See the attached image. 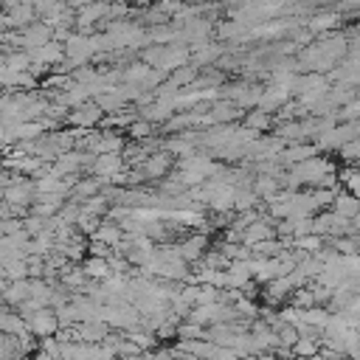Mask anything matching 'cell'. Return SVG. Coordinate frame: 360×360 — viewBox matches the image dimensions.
<instances>
[{
    "instance_id": "cell-19",
    "label": "cell",
    "mask_w": 360,
    "mask_h": 360,
    "mask_svg": "<svg viewBox=\"0 0 360 360\" xmlns=\"http://www.w3.org/2000/svg\"><path fill=\"white\" fill-rule=\"evenodd\" d=\"M340 158H346V160H360V138L346 141V143L340 146Z\"/></svg>"
},
{
    "instance_id": "cell-7",
    "label": "cell",
    "mask_w": 360,
    "mask_h": 360,
    "mask_svg": "<svg viewBox=\"0 0 360 360\" xmlns=\"http://www.w3.org/2000/svg\"><path fill=\"white\" fill-rule=\"evenodd\" d=\"M332 211L338 214V217H343V219H349V222H354L357 219V214H360V197L354 194V191H340V194H335V200H332Z\"/></svg>"
},
{
    "instance_id": "cell-12",
    "label": "cell",
    "mask_w": 360,
    "mask_h": 360,
    "mask_svg": "<svg viewBox=\"0 0 360 360\" xmlns=\"http://www.w3.org/2000/svg\"><path fill=\"white\" fill-rule=\"evenodd\" d=\"M287 96H290V90H284L281 84H273V87L262 90V96H259V107L267 110V112H273L276 107H281V104L287 101Z\"/></svg>"
},
{
    "instance_id": "cell-24",
    "label": "cell",
    "mask_w": 360,
    "mask_h": 360,
    "mask_svg": "<svg viewBox=\"0 0 360 360\" xmlns=\"http://www.w3.org/2000/svg\"><path fill=\"white\" fill-rule=\"evenodd\" d=\"M191 3H205V0H191Z\"/></svg>"
},
{
    "instance_id": "cell-3",
    "label": "cell",
    "mask_w": 360,
    "mask_h": 360,
    "mask_svg": "<svg viewBox=\"0 0 360 360\" xmlns=\"http://www.w3.org/2000/svg\"><path fill=\"white\" fill-rule=\"evenodd\" d=\"M101 118H104V110H101L96 101H84V104H79V107H73V110L68 112V124L76 127V129H90V127H96Z\"/></svg>"
},
{
    "instance_id": "cell-1",
    "label": "cell",
    "mask_w": 360,
    "mask_h": 360,
    "mask_svg": "<svg viewBox=\"0 0 360 360\" xmlns=\"http://www.w3.org/2000/svg\"><path fill=\"white\" fill-rule=\"evenodd\" d=\"M0 200L8 202V205L25 208V205H31L37 200V183L34 180H25L22 174H17L14 183H8L6 188H0Z\"/></svg>"
},
{
    "instance_id": "cell-15",
    "label": "cell",
    "mask_w": 360,
    "mask_h": 360,
    "mask_svg": "<svg viewBox=\"0 0 360 360\" xmlns=\"http://www.w3.org/2000/svg\"><path fill=\"white\" fill-rule=\"evenodd\" d=\"M98 191H101V180H76V186L70 188V197L76 202H82V200H87V197H93Z\"/></svg>"
},
{
    "instance_id": "cell-17",
    "label": "cell",
    "mask_w": 360,
    "mask_h": 360,
    "mask_svg": "<svg viewBox=\"0 0 360 360\" xmlns=\"http://www.w3.org/2000/svg\"><path fill=\"white\" fill-rule=\"evenodd\" d=\"M318 346H321V340H315V338H298V340L292 343V357L309 360V357L318 354Z\"/></svg>"
},
{
    "instance_id": "cell-11",
    "label": "cell",
    "mask_w": 360,
    "mask_h": 360,
    "mask_svg": "<svg viewBox=\"0 0 360 360\" xmlns=\"http://www.w3.org/2000/svg\"><path fill=\"white\" fill-rule=\"evenodd\" d=\"M84 273H87V278H93V281H104V278H110L112 276V267H110V259H104V256H87V262H84V267H82Z\"/></svg>"
},
{
    "instance_id": "cell-16",
    "label": "cell",
    "mask_w": 360,
    "mask_h": 360,
    "mask_svg": "<svg viewBox=\"0 0 360 360\" xmlns=\"http://www.w3.org/2000/svg\"><path fill=\"white\" fill-rule=\"evenodd\" d=\"M242 124H245L248 129H253V132H264V129H270V112L259 107V110H253V112H248Z\"/></svg>"
},
{
    "instance_id": "cell-2",
    "label": "cell",
    "mask_w": 360,
    "mask_h": 360,
    "mask_svg": "<svg viewBox=\"0 0 360 360\" xmlns=\"http://www.w3.org/2000/svg\"><path fill=\"white\" fill-rule=\"evenodd\" d=\"M25 323H28V332H31L34 338H53V335L62 329L53 307H42V309L31 312V315L25 318Z\"/></svg>"
},
{
    "instance_id": "cell-14",
    "label": "cell",
    "mask_w": 360,
    "mask_h": 360,
    "mask_svg": "<svg viewBox=\"0 0 360 360\" xmlns=\"http://www.w3.org/2000/svg\"><path fill=\"white\" fill-rule=\"evenodd\" d=\"M270 236H273V225H267L264 219H253V222L245 228L242 242H245V245H256V242H264V239H270Z\"/></svg>"
},
{
    "instance_id": "cell-10",
    "label": "cell",
    "mask_w": 360,
    "mask_h": 360,
    "mask_svg": "<svg viewBox=\"0 0 360 360\" xmlns=\"http://www.w3.org/2000/svg\"><path fill=\"white\" fill-rule=\"evenodd\" d=\"M93 239H96V242H104V245H110V248L115 250V248H118V242L124 239V228H121L118 222H101V225L96 228Z\"/></svg>"
},
{
    "instance_id": "cell-8",
    "label": "cell",
    "mask_w": 360,
    "mask_h": 360,
    "mask_svg": "<svg viewBox=\"0 0 360 360\" xmlns=\"http://www.w3.org/2000/svg\"><path fill=\"white\" fill-rule=\"evenodd\" d=\"M8 307H22L28 298H31V278H14V281H8V287H6V292L0 295Z\"/></svg>"
},
{
    "instance_id": "cell-21",
    "label": "cell",
    "mask_w": 360,
    "mask_h": 360,
    "mask_svg": "<svg viewBox=\"0 0 360 360\" xmlns=\"http://www.w3.org/2000/svg\"><path fill=\"white\" fill-rule=\"evenodd\" d=\"M68 6H76V8H84V6H90V3H96V0H65Z\"/></svg>"
},
{
    "instance_id": "cell-22",
    "label": "cell",
    "mask_w": 360,
    "mask_h": 360,
    "mask_svg": "<svg viewBox=\"0 0 360 360\" xmlns=\"http://www.w3.org/2000/svg\"><path fill=\"white\" fill-rule=\"evenodd\" d=\"M309 360H340V357H338V354H326V352H323V354H315V357H309Z\"/></svg>"
},
{
    "instance_id": "cell-20",
    "label": "cell",
    "mask_w": 360,
    "mask_h": 360,
    "mask_svg": "<svg viewBox=\"0 0 360 360\" xmlns=\"http://www.w3.org/2000/svg\"><path fill=\"white\" fill-rule=\"evenodd\" d=\"M31 360H59V357H56V354H51V352H42V349H39V352H37Z\"/></svg>"
},
{
    "instance_id": "cell-9",
    "label": "cell",
    "mask_w": 360,
    "mask_h": 360,
    "mask_svg": "<svg viewBox=\"0 0 360 360\" xmlns=\"http://www.w3.org/2000/svg\"><path fill=\"white\" fill-rule=\"evenodd\" d=\"M315 152H318V146H312V143H295V146L281 149V152H278V160H281L284 166H295V163L312 158Z\"/></svg>"
},
{
    "instance_id": "cell-5",
    "label": "cell",
    "mask_w": 360,
    "mask_h": 360,
    "mask_svg": "<svg viewBox=\"0 0 360 360\" xmlns=\"http://www.w3.org/2000/svg\"><path fill=\"white\" fill-rule=\"evenodd\" d=\"M169 169H172V155L169 152H155V155H149L143 163H141V177H146V180H163L166 174H169Z\"/></svg>"
},
{
    "instance_id": "cell-6",
    "label": "cell",
    "mask_w": 360,
    "mask_h": 360,
    "mask_svg": "<svg viewBox=\"0 0 360 360\" xmlns=\"http://www.w3.org/2000/svg\"><path fill=\"white\" fill-rule=\"evenodd\" d=\"M174 248H177V256H180L183 262H188V264H194V262H200V259L205 256V248H208V239H205L202 233H194V236H186L183 242H177Z\"/></svg>"
},
{
    "instance_id": "cell-18",
    "label": "cell",
    "mask_w": 360,
    "mask_h": 360,
    "mask_svg": "<svg viewBox=\"0 0 360 360\" xmlns=\"http://www.w3.org/2000/svg\"><path fill=\"white\" fill-rule=\"evenodd\" d=\"M152 127H155L152 121H146V118H135V121L127 127V132H129L135 141H143V138H149V135H152Z\"/></svg>"
},
{
    "instance_id": "cell-13",
    "label": "cell",
    "mask_w": 360,
    "mask_h": 360,
    "mask_svg": "<svg viewBox=\"0 0 360 360\" xmlns=\"http://www.w3.org/2000/svg\"><path fill=\"white\" fill-rule=\"evenodd\" d=\"M110 6L107 3H101V0H96V3H90V6H84V8H79V14H76V22L79 25H90V22H96V20H101V17H110Z\"/></svg>"
},
{
    "instance_id": "cell-23",
    "label": "cell",
    "mask_w": 360,
    "mask_h": 360,
    "mask_svg": "<svg viewBox=\"0 0 360 360\" xmlns=\"http://www.w3.org/2000/svg\"><path fill=\"white\" fill-rule=\"evenodd\" d=\"M141 3H163V0H141Z\"/></svg>"
},
{
    "instance_id": "cell-4",
    "label": "cell",
    "mask_w": 360,
    "mask_h": 360,
    "mask_svg": "<svg viewBox=\"0 0 360 360\" xmlns=\"http://www.w3.org/2000/svg\"><path fill=\"white\" fill-rule=\"evenodd\" d=\"M90 172L98 177V180H115L121 172H124V158L121 152H110V155H96Z\"/></svg>"
}]
</instances>
